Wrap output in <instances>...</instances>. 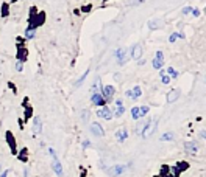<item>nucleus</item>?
Returning <instances> with one entry per match:
<instances>
[{"label": "nucleus", "mask_w": 206, "mask_h": 177, "mask_svg": "<svg viewBox=\"0 0 206 177\" xmlns=\"http://www.w3.org/2000/svg\"><path fill=\"white\" fill-rule=\"evenodd\" d=\"M156 126H158V120H150L145 123V126L142 128V131H140V135H142V138H148L153 135V132L156 131Z\"/></svg>", "instance_id": "f257e3e1"}, {"label": "nucleus", "mask_w": 206, "mask_h": 177, "mask_svg": "<svg viewBox=\"0 0 206 177\" xmlns=\"http://www.w3.org/2000/svg\"><path fill=\"white\" fill-rule=\"evenodd\" d=\"M102 96L105 98V101L108 103L109 99H112V96H114V93H116V88L112 87V86H105V87H102Z\"/></svg>", "instance_id": "f03ea898"}, {"label": "nucleus", "mask_w": 206, "mask_h": 177, "mask_svg": "<svg viewBox=\"0 0 206 177\" xmlns=\"http://www.w3.org/2000/svg\"><path fill=\"white\" fill-rule=\"evenodd\" d=\"M116 58H117L119 65H123L130 59V54H128V51H127L125 48H119L117 51H116Z\"/></svg>", "instance_id": "7ed1b4c3"}, {"label": "nucleus", "mask_w": 206, "mask_h": 177, "mask_svg": "<svg viewBox=\"0 0 206 177\" xmlns=\"http://www.w3.org/2000/svg\"><path fill=\"white\" fill-rule=\"evenodd\" d=\"M125 168H127L125 165H114V166L108 168V169H106V173L109 174L111 177H119V176L123 173V171H125Z\"/></svg>", "instance_id": "20e7f679"}, {"label": "nucleus", "mask_w": 206, "mask_h": 177, "mask_svg": "<svg viewBox=\"0 0 206 177\" xmlns=\"http://www.w3.org/2000/svg\"><path fill=\"white\" fill-rule=\"evenodd\" d=\"M142 56V45L140 44H134L131 47V51H130V59H140Z\"/></svg>", "instance_id": "39448f33"}, {"label": "nucleus", "mask_w": 206, "mask_h": 177, "mask_svg": "<svg viewBox=\"0 0 206 177\" xmlns=\"http://www.w3.org/2000/svg\"><path fill=\"white\" fill-rule=\"evenodd\" d=\"M162 67H164V53H162V51H156V56L153 59V69L161 70Z\"/></svg>", "instance_id": "423d86ee"}, {"label": "nucleus", "mask_w": 206, "mask_h": 177, "mask_svg": "<svg viewBox=\"0 0 206 177\" xmlns=\"http://www.w3.org/2000/svg\"><path fill=\"white\" fill-rule=\"evenodd\" d=\"M184 151H186L187 154H197L198 152V143L195 140L186 141V143H184Z\"/></svg>", "instance_id": "0eeeda50"}, {"label": "nucleus", "mask_w": 206, "mask_h": 177, "mask_svg": "<svg viewBox=\"0 0 206 177\" xmlns=\"http://www.w3.org/2000/svg\"><path fill=\"white\" fill-rule=\"evenodd\" d=\"M97 117H100V118H103V120H111V118H112V112L109 110V107L102 106L99 110H97Z\"/></svg>", "instance_id": "6e6552de"}, {"label": "nucleus", "mask_w": 206, "mask_h": 177, "mask_svg": "<svg viewBox=\"0 0 206 177\" xmlns=\"http://www.w3.org/2000/svg\"><path fill=\"white\" fill-rule=\"evenodd\" d=\"M91 101H92V104H94V106H99V107H102V106H105V104H106L105 98L102 96V93H100V92H97V93H92V96H91Z\"/></svg>", "instance_id": "1a4fd4ad"}, {"label": "nucleus", "mask_w": 206, "mask_h": 177, "mask_svg": "<svg viewBox=\"0 0 206 177\" xmlns=\"http://www.w3.org/2000/svg\"><path fill=\"white\" fill-rule=\"evenodd\" d=\"M89 131H91V134L95 135V137H103V135H105V131H103V128L99 123H92L89 126Z\"/></svg>", "instance_id": "9d476101"}, {"label": "nucleus", "mask_w": 206, "mask_h": 177, "mask_svg": "<svg viewBox=\"0 0 206 177\" xmlns=\"http://www.w3.org/2000/svg\"><path fill=\"white\" fill-rule=\"evenodd\" d=\"M181 96V90L180 88H172V90L167 93V103H175L178 101V98Z\"/></svg>", "instance_id": "9b49d317"}, {"label": "nucleus", "mask_w": 206, "mask_h": 177, "mask_svg": "<svg viewBox=\"0 0 206 177\" xmlns=\"http://www.w3.org/2000/svg\"><path fill=\"white\" fill-rule=\"evenodd\" d=\"M125 95H127L128 98H131V99H138L140 95H142V88H140L139 86H136V87H133L131 90H128Z\"/></svg>", "instance_id": "f8f14e48"}, {"label": "nucleus", "mask_w": 206, "mask_h": 177, "mask_svg": "<svg viewBox=\"0 0 206 177\" xmlns=\"http://www.w3.org/2000/svg\"><path fill=\"white\" fill-rule=\"evenodd\" d=\"M52 168H53V171H55V173H56V176H58V177H63V176H64L63 166H61V163H59V160H58V158H53Z\"/></svg>", "instance_id": "ddd939ff"}, {"label": "nucleus", "mask_w": 206, "mask_h": 177, "mask_svg": "<svg viewBox=\"0 0 206 177\" xmlns=\"http://www.w3.org/2000/svg\"><path fill=\"white\" fill-rule=\"evenodd\" d=\"M116 138H117V141L119 143H123L128 138V132H127V129H119L117 132H116Z\"/></svg>", "instance_id": "4468645a"}, {"label": "nucleus", "mask_w": 206, "mask_h": 177, "mask_svg": "<svg viewBox=\"0 0 206 177\" xmlns=\"http://www.w3.org/2000/svg\"><path fill=\"white\" fill-rule=\"evenodd\" d=\"M33 132L35 134H41L42 132V123H41L39 117H35V120H33Z\"/></svg>", "instance_id": "2eb2a0df"}, {"label": "nucleus", "mask_w": 206, "mask_h": 177, "mask_svg": "<svg viewBox=\"0 0 206 177\" xmlns=\"http://www.w3.org/2000/svg\"><path fill=\"white\" fill-rule=\"evenodd\" d=\"M6 137H8V143H9V148H11V151L16 152V141H14V137L11 135V132H8Z\"/></svg>", "instance_id": "dca6fc26"}, {"label": "nucleus", "mask_w": 206, "mask_h": 177, "mask_svg": "<svg viewBox=\"0 0 206 177\" xmlns=\"http://www.w3.org/2000/svg\"><path fill=\"white\" fill-rule=\"evenodd\" d=\"M99 90H102V82H100V78H97L92 84V93H97Z\"/></svg>", "instance_id": "f3484780"}, {"label": "nucleus", "mask_w": 206, "mask_h": 177, "mask_svg": "<svg viewBox=\"0 0 206 177\" xmlns=\"http://www.w3.org/2000/svg\"><path fill=\"white\" fill-rule=\"evenodd\" d=\"M161 140L162 141H172L173 140V132H164L161 135Z\"/></svg>", "instance_id": "a211bd4d"}, {"label": "nucleus", "mask_w": 206, "mask_h": 177, "mask_svg": "<svg viewBox=\"0 0 206 177\" xmlns=\"http://www.w3.org/2000/svg\"><path fill=\"white\" fill-rule=\"evenodd\" d=\"M112 113H114L116 117H122V115L125 113V107H123V104H122V106H116V110Z\"/></svg>", "instance_id": "6ab92c4d"}, {"label": "nucleus", "mask_w": 206, "mask_h": 177, "mask_svg": "<svg viewBox=\"0 0 206 177\" xmlns=\"http://www.w3.org/2000/svg\"><path fill=\"white\" fill-rule=\"evenodd\" d=\"M25 37H27V39H33V37H35V28L28 26V28L25 30Z\"/></svg>", "instance_id": "aec40b11"}, {"label": "nucleus", "mask_w": 206, "mask_h": 177, "mask_svg": "<svg viewBox=\"0 0 206 177\" xmlns=\"http://www.w3.org/2000/svg\"><path fill=\"white\" fill-rule=\"evenodd\" d=\"M148 110H150L148 106H140V107H139V115H140V118L145 117V115L148 113Z\"/></svg>", "instance_id": "412c9836"}, {"label": "nucleus", "mask_w": 206, "mask_h": 177, "mask_svg": "<svg viewBox=\"0 0 206 177\" xmlns=\"http://www.w3.org/2000/svg\"><path fill=\"white\" fill-rule=\"evenodd\" d=\"M159 24H161V20H150L148 22V28L150 30H156V28H159L158 26Z\"/></svg>", "instance_id": "4be33fe9"}, {"label": "nucleus", "mask_w": 206, "mask_h": 177, "mask_svg": "<svg viewBox=\"0 0 206 177\" xmlns=\"http://www.w3.org/2000/svg\"><path fill=\"white\" fill-rule=\"evenodd\" d=\"M131 118L133 120H139L140 115H139V107H133L131 109Z\"/></svg>", "instance_id": "5701e85b"}, {"label": "nucleus", "mask_w": 206, "mask_h": 177, "mask_svg": "<svg viewBox=\"0 0 206 177\" xmlns=\"http://www.w3.org/2000/svg\"><path fill=\"white\" fill-rule=\"evenodd\" d=\"M88 73H89V70H86V71H84V75H83V76H80V79H78L77 82H75V87H80L81 84H83V81L86 79V76H88Z\"/></svg>", "instance_id": "b1692460"}, {"label": "nucleus", "mask_w": 206, "mask_h": 177, "mask_svg": "<svg viewBox=\"0 0 206 177\" xmlns=\"http://www.w3.org/2000/svg\"><path fill=\"white\" fill-rule=\"evenodd\" d=\"M167 75H172V78H178V71L173 69V67H169V69H167Z\"/></svg>", "instance_id": "393cba45"}, {"label": "nucleus", "mask_w": 206, "mask_h": 177, "mask_svg": "<svg viewBox=\"0 0 206 177\" xmlns=\"http://www.w3.org/2000/svg\"><path fill=\"white\" fill-rule=\"evenodd\" d=\"M161 81H162V84H169V82H170V76L166 75V73H161Z\"/></svg>", "instance_id": "a878e982"}, {"label": "nucleus", "mask_w": 206, "mask_h": 177, "mask_svg": "<svg viewBox=\"0 0 206 177\" xmlns=\"http://www.w3.org/2000/svg\"><path fill=\"white\" fill-rule=\"evenodd\" d=\"M22 64H24L22 61H17V62H16V70H17V71H22V69H24Z\"/></svg>", "instance_id": "bb28decb"}, {"label": "nucleus", "mask_w": 206, "mask_h": 177, "mask_svg": "<svg viewBox=\"0 0 206 177\" xmlns=\"http://www.w3.org/2000/svg\"><path fill=\"white\" fill-rule=\"evenodd\" d=\"M191 13H192V16H194V17H198V16H200V11H198L197 8H192V11H191Z\"/></svg>", "instance_id": "cd10ccee"}, {"label": "nucleus", "mask_w": 206, "mask_h": 177, "mask_svg": "<svg viewBox=\"0 0 206 177\" xmlns=\"http://www.w3.org/2000/svg\"><path fill=\"white\" fill-rule=\"evenodd\" d=\"M191 11H192V8H191V6H186V8H183L181 13H183V14H189Z\"/></svg>", "instance_id": "c85d7f7f"}, {"label": "nucleus", "mask_w": 206, "mask_h": 177, "mask_svg": "<svg viewBox=\"0 0 206 177\" xmlns=\"http://www.w3.org/2000/svg\"><path fill=\"white\" fill-rule=\"evenodd\" d=\"M48 154L52 156V158H58V157H56V154H55V149H52V148H50V149H48Z\"/></svg>", "instance_id": "c756f323"}, {"label": "nucleus", "mask_w": 206, "mask_h": 177, "mask_svg": "<svg viewBox=\"0 0 206 177\" xmlns=\"http://www.w3.org/2000/svg\"><path fill=\"white\" fill-rule=\"evenodd\" d=\"M176 37H178V33H173V34L170 36V39H169V41H170V42H175V41H176Z\"/></svg>", "instance_id": "7c9ffc66"}, {"label": "nucleus", "mask_w": 206, "mask_h": 177, "mask_svg": "<svg viewBox=\"0 0 206 177\" xmlns=\"http://www.w3.org/2000/svg\"><path fill=\"white\" fill-rule=\"evenodd\" d=\"M89 118V112H88V110H84V112H83V120H88Z\"/></svg>", "instance_id": "2f4dec72"}, {"label": "nucleus", "mask_w": 206, "mask_h": 177, "mask_svg": "<svg viewBox=\"0 0 206 177\" xmlns=\"http://www.w3.org/2000/svg\"><path fill=\"white\" fill-rule=\"evenodd\" d=\"M200 138H205V140H206V131H202V132H200Z\"/></svg>", "instance_id": "473e14b6"}, {"label": "nucleus", "mask_w": 206, "mask_h": 177, "mask_svg": "<svg viewBox=\"0 0 206 177\" xmlns=\"http://www.w3.org/2000/svg\"><path fill=\"white\" fill-rule=\"evenodd\" d=\"M142 2H144V0H134L131 5H139V3H142Z\"/></svg>", "instance_id": "72a5a7b5"}, {"label": "nucleus", "mask_w": 206, "mask_h": 177, "mask_svg": "<svg viewBox=\"0 0 206 177\" xmlns=\"http://www.w3.org/2000/svg\"><path fill=\"white\" fill-rule=\"evenodd\" d=\"M122 104H123L122 99H117V101H116V106H122Z\"/></svg>", "instance_id": "f704fd0d"}, {"label": "nucleus", "mask_w": 206, "mask_h": 177, "mask_svg": "<svg viewBox=\"0 0 206 177\" xmlns=\"http://www.w3.org/2000/svg\"><path fill=\"white\" fill-rule=\"evenodd\" d=\"M139 61V65H144L145 64V59H138Z\"/></svg>", "instance_id": "c9c22d12"}, {"label": "nucleus", "mask_w": 206, "mask_h": 177, "mask_svg": "<svg viewBox=\"0 0 206 177\" xmlns=\"http://www.w3.org/2000/svg\"><path fill=\"white\" fill-rule=\"evenodd\" d=\"M6 176H8V171H5V173H3L2 176H0V177H6Z\"/></svg>", "instance_id": "e433bc0d"}]
</instances>
